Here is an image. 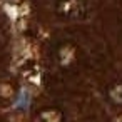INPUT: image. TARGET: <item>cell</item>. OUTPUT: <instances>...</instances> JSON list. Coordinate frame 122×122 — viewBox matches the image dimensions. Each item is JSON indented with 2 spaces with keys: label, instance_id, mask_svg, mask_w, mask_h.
Returning <instances> with one entry per match:
<instances>
[{
  "label": "cell",
  "instance_id": "1",
  "mask_svg": "<svg viewBox=\"0 0 122 122\" xmlns=\"http://www.w3.org/2000/svg\"><path fill=\"white\" fill-rule=\"evenodd\" d=\"M55 12L67 20H77L87 14V0H57Z\"/></svg>",
  "mask_w": 122,
  "mask_h": 122
},
{
  "label": "cell",
  "instance_id": "2",
  "mask_svg": "<svg viewBox=\"0 0 122 122\" xmlns=\"http://www.w3.org/2000/svg\"><path fill=\"white\" fill-rule=\"evenodd\" d=\"M55 55H57L60 65H62V67H67V65H70L72 62H75V59H77V49L74 47V44L67 42V44H62V45L57 49V54H55Z\"/></svg>",
  "mask_w": 122,
  "mask_h": 122
}]
</instances>
